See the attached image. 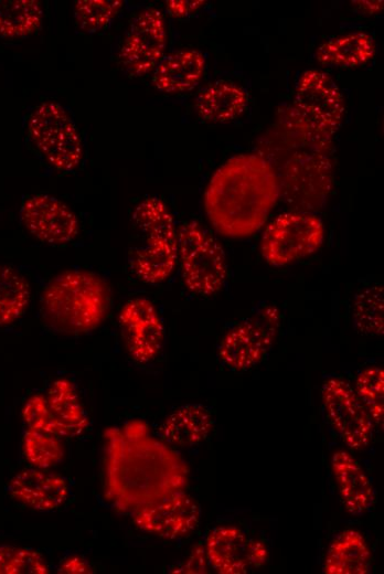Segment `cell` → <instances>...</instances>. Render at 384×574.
I'll list each match as a JSON object with an SVG mask.
<instances>
[{
	"label": "cell",
	"mask_w": 384,
	"mask_h": 574,
	"mask_svg": "<svg viewBox=\"0 0 384 574\" xmlns=\"http://www.w3.org/2000/svg\"><path fill=\"white\" fill-rule=\"evenodd\" d=\"M28 137L42 158L55 170H75L83 159V142L70 113L61 104L46 100L28 119Z\"/></svg>",
	"instance_id": "8992f818"
},
{
	"label": "cell",
	"mask_w": 384,
	"mask_h": 574,
	"mask_svg": "<svg viewBox=\"0 0 384 574\" xmlns=\"http://www.w3.org/2000/svg\"><path fill=\"white\" fill-rule=\"evenodd\" d=\"M214 425L210 411L201 404L183 405L161 423L158 434L170 446L189 447L203 442Z\"/></svg>",
	"instance_id": "ffe728a7"
},
{
	"label": "cell",
	"mask_w": 384,
	"mask_h": 574,
	"mask_svg": "<svg viewBox=\"0 0 384 574\" xmlns=\"http://www.w3.org/2000/svg\"><path fill=\"white\" fill-rule=\"evenodd\" d=\"M372 552L361 532L348 529L330 543L324 562L326 574H369Z\"/></svg>",
	"instance_id": "44dd1931"
},
{
	"label": "cell",
	"mask_w": 384,
	"mask_h": 574,
	"mask_svg": "<svg viewBox=\"0 0 384 574\" xmlns=\"http://www.w3.org/2000/svg\"><path fill=\"white\" fill-rule=\"evenodd\" d=\"M20 220L33 237L50 245L67 244L79 232L75 213L63 201L50 194L28 195L20 208Z\"/></svg>",
	"instance_id": "9a60e30c"
},
{
	"label": "cell",
	"mask_w": 384,
	"mask_h": 574,
	"mask_svg": "<svg viewBox=\"0 0 384 574\" xmlns=\"http://www.w3.org/2000/svg\"><path fill=\"white\" fill-rule=\"evenodd\" d=\"M331 137L310 128L289 108L262 138L259 155L275 170L280 195L299 211L319 210L332 189Z\"/></svg>",
	"instance_id": "7a4b0ae2"
},
{
	"label": "cell",
	"mask_w": 384,
	"mask_h": 574,
	"mask_svg": "<svg viewBox=\"0 0 384 574\" xmlns=\"http://www.w3.org/2000/svg\"><path fill=\"white\" fill-rule=\"evenodd\" d=\"M247 99L245 91L235 83L216 81L200 92L195 109L206 121L225 123L243 113Z\"/></svg>",
	"instance_id": "7402d4cb"
},
{
	"label": "cell",
	"mask_w": 384,
	"mask_h": 574,
	"mask_svg": "<svg viewBox=\"0 0 384 574\" xmlns=\"http://www.w3.org/2000/svg\"><path fill=\"white\" fill-rule=\"evenodd\" d=\"M124 7L121 0H77L74 2V19L85 33L104 31Z\"/></svg>",
	"instance_id": "f546056e"
},
{
	"label": "cell",
	"mask_w": 384,
	"mask_h": 574,
	"mask_svg": "<svg viewBox=\"0 0 384 574\" xmlns=\"http://www.w3.org/2000/svg\"><path fill=\"white\" fill-rule=\"evenodd\" d=\"M7 490L12 500L38 511L56 510L70 495L64 477L35 467L18 471L10 479Z\"/></svg>",
	"instance_id": "e0dca14e"
},
{
	"label": "cell",
	"mask_w": 384,
	"mask_h": 574,
	"mask_svg": "<svg viewBox=\"0 0 384 574\" xmlns=\"http://www.w3.org/2000/svg\"><path fill=\"white\" fill-rule=\"evenodd\" d=\"M279 196L269 161L258 152L242 153L215 170L204 192V210L218 233L242 238L263 226Z\"/></svg>",
	"instance_id": "3957f363"
},
{
	"label": "cell",
	"mask_w": 384,
	"mask_h": 574,
	"mask_svg": "<svg viewBox=\"0 0 384 574\" xmlns=\"http://www.w3.org/2000/svg\"><path fill=\"white\" fill-rule=\"evenodd\" d=\"M57 572L62 574H89L94 571L85 559L72 555L62 561Z\"/></svg>",
	"instance_id": "e575fe53"
},
{
	"label": "cell",
	"mask_w": 384,
	"mask_h": 574,
	"mask_svg": "<svg viewBox=\"0 0 384 574\" xmlns=\"http://www.w3.org/2000/svg\"><path fill=\"white\" fill-rule=\"evenodd\" d=\"M331 469L345 510L353 515L367 512L375 500L374 488L359 461L349 451L338 450Z\"/></svg>",
	"instance_id": "ac0fdd59"
},
{
	"label": "cell",
	"mask_w": 384,
	"mask_h": 574,
	"mask_svg": "<svg viewBox=\"0 0 384 574\" xmlns=\"http://www.w3.org/2000/svg\"><path fill=\"white\" fill-rule=\"evenodd\" d=\"M43 21V7L36 0H0V36L17 39L36 32Z\"/></svg>",
	"instance_id": "d4e9b609"
},
{
	"label": "cell",
	"mask_w": 384,
	"mask_h": 574,
	"mask_svg": "<svg viewBox=\"0 0 384 574\" xmlns=\"http://www.w3.org/2000/svg\"><path fill=\"white\" fill-rule=\"evenodd\" d=\"M375 55L373 38L365 32H352L322 43L316 57L319 63L338 67L364 65Z\"/></svg>",
	"instance_id": "cb8c5ba5"
},
{
	"label": "cell",
	"mask_w": 384,
	"mask_h": 574,
	"mask_svg": "<svg viewBox=\"0 0 384 574\" xmlns=\"http://www.w3.org/2000/svg\"><path fill=\"white\" fill-rule=\"evenodd\" d=\"M205 4L202 0H169L166 2L168 12L175 18H183L198 11Z\"/></svg>",
	"instance_id": "836d02e7"
},
{
	"label": "cell",
	"mask_w": 384,
	"mask_h": 574,
	"mask_svg": "<svg viewBox=\"0 0 384 574\" xmlns=\"http://www.w3.org/2000/svg\"><path fill=\"white\" fill-rule=\"evenodd\" d=\"M321 395L329 421L344 444L353 450L366 448L375 425L350 384L330 378L324 381Z\"/></svg>",
	"instance_id": "8fae6325"
},
{
	"label": "cell",
	"mask_w": 384,
	"mask_h": 574,
	"mask_svg": "<svg viewBox=\"0 0 384 574\" xmlns=\"http://www.w3.org/2000/svg\"><path fill=\"white\" fill-rule=\"evenodd\" d=\"M30 297L26 278L11 266L0 265V327L20 319L28 309Z\"/></svg>",
	"instance_id": "484cf974"
},
{
	"label": "cell",
	"mask_w": 384,
	"mask_h": 574,
	"mask_svg": "<svg viewBox=\"0 0 384 574\" xmlns=\"http://www.w3.org/2000/svg\"><path fill=\"white\" fill-rule=\"evenodd\" d=\"M22 418L28 428L66 437L64 429L50 411L43 394H33L24 402Z\"/></svg>",
	"instance_id": "1f68e13d"
},
{
	"label": "cell",
	"mask_w": 384,
	"mask_h": 574,
	"mask_svg": "<svg viewBox=\"0 0 384 574\" xmlns=\"http://www.w3.org/2000/svg\"><path fill=\"white\" fill-rule=\"evenodd\" d=\"M205 71V57L195 49L170 53L154 68L152 84L166 94L183 93L194 88Z\"/></svg>",
	"instance_id": "d6986e66"
},
{
	"label": "cell",
	"mask_w": 384,
	"mask_h": 574,
	"mask_svg": "<svg viewBox=\"0 0 384 574\" xmlns=\"http://www.w3.org/2000/svg\"><path fill=\"white\" fill-rule=\"evenodd\" d=\"M324 226L313 213L291 211L278 215L263 233L260 252L273 266H285L318 251Z\"/></svg>",
	"instance_id": "ba28073f"
},
{
	"label": "cell",
	"mask_w": 384,
	"mask_h": 574,
	"mask_svg": "<svg viewBox=\"0 0 384 574\" xmlns=\"http://www.w3.org/2000/svg\"><path fill=\"white\" fill-rule=\"evenodd\" d=\"M131 517L138 529L175 540L198 528L201 510L195 499L183 490L135 510Z\"/></svg>",
	"instance_id": "5bb4252c"
},
{
	"label": "cell",
	"mask_w": 384,
	"mask_h": 574,
	"mask_svg": "<svg viewBox=\"0 0 384 574\" xmlns=\"http://www.w3.org/2000/svg\"><path fill=\"white\" fill-rule=\"evenodd\" d=\"M279 326V310L270 305L262 307L224 334L218 346V358L235 371L256 365L271 348Z\"/></svg>",
	"instance_id": "9c48e42d"
},
{
	"label": "cell",
	"mask_w": 384,
	"mask_h": 574,
	"mask_svg": "<svg viewBox=\"0 0 384 574\" xmlns=\"http://www.w3.org/2000/svg\"><path fill=\"white\" fill-rule=\"evenodd\" d=\"M288 108L310 128L332 138L341 125L344 102L327 73L308 70L300 76L294 103Z\"/></svg>",
	"instance_id": "30bf717a"
},
{
	"label": "cell",
	"mask_w": 384,
	"mask_h": 574,
	"mask_svg": "<svg viewBox=\"0 0 384 574\" xmlns=\"http://www.w3.org/2000/svg\"><path fill=\"white\" fill-rule=\"evenodd\" d=\"M44 556L34 549L0 544V574H47Z\"/></svg>",
	"instance_id": "4dcf8cb0"
},
{
	"label": "cell",
	"mask_w": 384,
	"mask_h": 574,
	"mask_svg": "<svg viewBox=\"0 0 384 574\" xmlns=\"http://www.w3.org/2000/svg\"><path fill=\"white\" fill-rule=\"evenodd\" d=\"M178 258L190 291L211 296L221 290L227 275L223 248L198 222L178 228Z\"/></svg>",
	"instance_id": "52a82bcc"
},
{
	"label": "cell",
	"mask_w": 384,
	"mask_h": 574,
	"mask_svg": "<svg viewBox=\"0 0 384 574\" xmlns=\"http://www.w3.org/2000/svg\"><path fill=\"white\" fill-rule=\"evenodd\" d=\"M109 289L97 274L68 269L56 275L44 288L41 310L45 323L70 334L89 332L105 319Z\"/></svg>",
	"instance_id": "277c9868"
},
{
	"label": "cell",
	"mask_w": 384,
	"mask_h": 574,
	"mask_svg": "<svg viewBox=\"0 0 384 574\" xmlns=\"http://www.w3.org/2000/svg\"><path fill=\"white\" fill-rule=\"evenodd\" d=\"M45 398L66 437L79 435L88 427L89 419L86 411L74 384L68 379L60 378L53 381Z\"/></svg>",
	"instance_id": "603a6c76"
},
{
	"label": "cell",
	"mask_w": 384,
	"mask_h": 574,
	"mask_svg": "<svg viewBox=\"0 0 384 574\" xmlns=\"http://www.w3.org/2000/svg\"><path fill=\"white\" fill-rule=\"evenodd\" d=\"M173 573H207V560L204 546L196 545L183 564L173 568Z\"/></svg>",
	"instance_id": "d6a6232c"
},
{
	"label": "cell",
	"mask_w": 384,
	"mask_h": 574,
	"mask_svg": "<svg viewBox=\"0 0 384 574\" xmlns=\"http://www.w3.org/2000/svg\"><path fill=\"white\" fill-rule=\"evenodd\" d=\"M132 220L147 236L134 254L132 270L145 283H161L170 277L178 261L174 219L161 199L149 196L136 205Z\"/></svg>",
	"instance_id": "5b68a950"
},
{
	"label": "cell",
	"mask_w": 384,
	"mask_h": 574,
	"mask_svg": "<svg viewBox=\"0 0 384 574\" xmlns=\"http://www.w3.org/2000/svg\"><path fill=\"white\" fill-rule=\"evenodd\" d=\"M353 3L367 13L378 12L383 8V1H353Z\"/></svg>",
	"instance_id": "d590c367"
},
{
	"label": "cell",
	"mask_w": 384,
	"mask_h": 574,
	"mask_svg": "<svg viewBox=\"0 0 384 574\" xmlns=\"http://www.w3.org/2000/svg\"><path fill=\"white\" fill-rule=\"evenodd\" d=\"M167 31L162 13L154 8L140 11L131 21L118 52L121 67L132 76L153 71L163 59Z\"/></svg>",
	"instance_id": "7c38bea8"
},
{
	"label": "cell",
	"mask_w": 384,
	"mask_h": 574,
	"mask_svg": "<svg viewBox=\"0 0 384 574\" xmlns=\"http://www.w3.org/2000/svg\"><path fill=\"white\" fill-rule=\"evenodd\" d=\"M207 563L218 574H246L250 568L265 565L269 559L267 546L250 539L234 525L211 530L205 539Z\"/></svg>",
	"instance_id": "4fadbf2b"
},
{
	"label": "cell",
	"mask_w": 384,
	"mask_h": 574,
	"mask_svg": "<svg viewBox=\"0 0 384 574\" xmlns=\"http://www.w3.org/2000/svg\"><path fill=\"white\" fill-rule=\"evenodd\" d=\"M60 438L51 433L26 428L22 438V451L28 463L42 469L61 463L65 449Z\"/></svg>",
	"instance_id": "83f0119b"
},
{
	"label": "cell",
	"mask_w": 384,
	"mask_h": 574,
	"mask_svg": "<svg viewBox=\"0 0 384 574\" xmlns=\"http://www.w3.org/2000/svg\"><path fill=\"white\" fill-rule=\"evenodd\" d=\"M352 320L355 329L370 336L384 332L383 287L373 285L361 290L354 298Z\"/></svg>",
	"instance_id": "4316f807"
},
{
	"label": "cell",
	"mask_w": 384,
	"mask_h": 574,
	"mask_svg": "<svg viewBox=\"0 0 384 574\" xmlns=\"http://www.w3.org/2000/svg\"><path fill=\"white\" fill-rule=\"evenodd\" d=\"M354 392L369 412L374 425L383 428L384 370L380 366H369L362 370L356 378Z\"/></svg>",
	"instance_id": "f1b7e54d"
},
{
	"label": "cell",
	"mask_w": 384,
	"mask_h": 574,
	"mask_svg": "<svg viewBox=\"0 0 384 574\" xmlns=\"http://www.w3.org/2000/svg\"><path fill=\"white\" fill-rule=\"evenodd\" d=\"M188 482L184 459L145 421L104 431V497L117 511L131 513L183 491Z\"/></svg>",
	"instance_id": "6da1fadb"
},
{
	"label": "cell",
	"mask_w": 384,
	"mask_h": 574,
	"mask_svg": "<svg viewBox=\"0 0 384 574\" xmlns=\"http://www.w3.org/2000/svg\"><path fill=\"white\" fill-rule=\"evenodd\" d=\"M127 350L139 363L153 360L164 340V326L154 305L147 298L129 299L118 315Z\"/></svg>",
	"instance_id": "2e32d148"
}]
</instances>
